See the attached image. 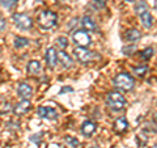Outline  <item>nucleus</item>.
<instances>
[{
  "instance_id": "8",
  "label": "nucleus",
  "mask_w": 157,
  "mask_h": 148,
  "mask_svg": "<svg viewBox=\"0 0 157 148\" xmlns=\"http://www.w3.org/2000/svg\"><path fill=\"white\" fill-rule=\"evenodd\" d=\"M30 101L29 100H22L20 101L16 106L13 107V113L16 115H24L25 113H28L29 110H30Z\"/></svg>"
},
{
  "instance_id": "14",
  "label": "nucleus",
  "mask_w": 157,
  "mask_h": 148,
  "mask_svg": "<svg viewBox=\"0 0 157 148\" xmlns=\"http://www.w3.org/2000/svg\"><path fill=\"white\" fill-rule=\"evenodd\" d=\"M127 127H128V123H127V119L124 117H121V118H118V119L114 122V130L117 132H124L127 130Z\"/></svg>"
},
{
  "instance_id": "1",
  "label": "nucleus",
  "mask_w": 157,
  "mask_h": 148,
  "mask_svg": "<svg viewBox=\"0 0 157 148\" xmlns=\"http://www.w3.org/2000/svg\"><path fill=\"white\" fill-rule=\"evenodd\" d=\"M58 16L52 11H42L38 16V25L42 29H51L56 25Z\"/></svg>"
},
{
  "instance_id": "12",
  "label": "nucleus",
  "mask_w": 157,
  "mask_h": 148,
  "mask_svg": "<svg viewBox=\"0 0 157 148\" xmlns=\"http://www.w3.org/2000/svg\"><path fill=\"white\" fill-rule=\"evenodd\" d=\"M81 24H82V26H84L85 32H96L97 30V25H96L94 20H93L92 17H89V16L82 17Z\"/></svg>"
},
{
  "instance_id": "2",
  "label": "nucleus",
  "mask_w": 157,
  "mask_h": 148,
  "mask_svg": "<svg viewBox=\"0 0 157 148\" xmlns=\"http://www.w3.org/2000/svg\"><path fill=\"white\" fill-rule=\"evenodd\" d=\"M106 103L113 110H121L124 107L126 100L119 92H110L106 96Z\"/></svg>"
},
{
  "instance_id": "20",
  "label": "nucleus",
  "mask_w": 157,
  "mask_h": 148,
  "mask_svg": "<svg viewBox=\"0 0 157 148\" xmlns=\"http://www.w3.org/2000/svg\"><path fill=\"white\" fill-rule=\"evenodd\" d=\"M55 43H56V46H58L59 49L64 50V49L68 46V39H67L66 37H58L56 41H55Z\"/></svg>"
},
{
  "instance_id": "16",
  "label": "nucleus",
  "mask_w": 157,
  "mask_h": 148,
  "mask_svg": "<svg viewBox=\"0 0 157 148\" xmlns=\"http://www.w3.org/2000/svg\"><path fill=\"white\" fill-rule=\"evenodd\" d=\"M41 63L38 60H30L28 63V72L29 73H33V75H36V73L41 72Z\"/></svg>"
},
{
  "instance_id": "22",
  "label": "nucleus",
  "mask_w": 157,
  "mask_h": 148,
  "mask_svg": "<svg viewBox=\"0 0 157 148\" xmlns=\"http://www.w3.org/2000/svg\"><path fill=\"white\" fill-rule=\"evenodd\" d=\"M106 6V0H92V7L96 9H102Z\"/></svg>"
},
{
  "instance_id": "3",
  "label": "nucleus",
  "mask_w": 157,
  "mask_h": 148,
  "mask_svg": "<svg viewBox=\"0 0 157 148\" xmlns=\"http://www.w3.org/2000/svg\"><path fill=\"white\" fill-rule=\"evenodd\" d=\"M114 84L118 88H121L122 91L128 92L134 88L135 81H134V79H132V76L128 75V73H118L114 77Z\"/></svg>"
},
{
  "instance_id": "32",
  "label": "nucleus",
  "mask_w": 157,
  "mask_h": 148,
  "mask_svg": "<svg viewBox=\"0 0 157 148\" xmlns=\"http://www.w3.org/2000/svg\"><path fill=\"white\" fill-rule=\"evenodd\" d=\"M37 2H42V0H37Z\"/></svg>"
},
{
  "instance_id": "10",
  "label": "nucleus",
  "mask_w": 157,
  "mask_h": 148,
  "mask_svg": "<svg viewBox=\"0 0 157 148\" xmlns=\"http://www.w3.org/2000/svg\"><path fill=\"white\" fill-rule=\"evenodd\" d=\"M56 58H58V60L60 62V64L64 67V68H71L72 64H73V62H72V58L68 55V54L66 51H59L56 54Z\"/></svg>"
},
{
  "instance_id": "28",
  "label": "nucleus",
  "mask_w": 157,
  "mask_h": 148,
  "mask_svg": "<svg viewBox=\"0 0 157 148\" xmlns=\"http://www.w3.org/2000/svg\"><path fill=\"white\" fill-rule=\"evenodd\" d=\"M4 28H6V21L3 18H0V30H3Z\"/></svg>"
},
{
  "instance_id": "19",
  "label": "nucleus",
  "mask_w": 157,
  "mask_h": 148,
  "mask_svg": "<svg viewBox=\"0 0 157 148\" xmlns=\"http://www.w3.org/2000/svg\"><path fill=\"white\" fill-rule=\"evenodd\" d=\"M28 43H29V41L24 37H16V39H14V47L16 49L25 47V46H28Z\"/></svg>"
},
{
  "instance_id": "25",
  "label": "nucleus",
  "mask_w": 157,
  "mask_h": 148,
  "mask_svg": "<svg viewBox=\"0 0 157 148\" xmlns=\"http://www.w3.org/2000/svg\"><path fill=\"white\" fill-rule=\"evenodd\" d=\"M66 143L68 146H71L72 148H75V147H77L80 143H78V140L77 139H75V138H72V136H67L66 138Z\"/></svg>"
},
{
  "instance_id": "15",
  "label": "nucleus",
  "mask_w": 157,
  "mask_h": 148,
  "mask_svg": "<svg viewBox=\"0 0 157 148\" xmlns=\"http://www.w3.org/2000/svg\"><path fill=\"white\" fill-rule=\"evenodd\" d=\"M139 17H140V21H141V24H143L144 28L149 29L152 26V24H153V18H152L151 13L148 11L144 12V13H141V14H139Z\"/></svg>"
},
{
  "instance_id": "7",
  "label": "nucleus",
  "mask_w": 157,
  "mask_h": 148,
  "mask_svg": "<svg viewBox=\"0 0 157 148\" xmlns=\"http://www.w3.org/2000/svg\"><path fill=\"white\" fill-rule=\"evenodd\" d=\"M37 113L39 117L45 118V119H56L58 118V111L50 106H39Z\"/></svg>"
},
{
  "instance_id": "31",
  "label": "nucleus",
  "mask_w": 157,
  "mask_h": 148,
  "mask_svg": "<svg viewBox=\"0 0 157 148\" xmlns=\"http://www.w3.org/2000/svg\"><path fill=\"white\" fill-rule=\"evenodd\" d=\"M155 7L157 8V0H156V2H155Z\"/></svg>"
},
{
  "instance_id": "30",
  "label": "nucleus",
  "mask_w": 157,
  "mask_h": 148,
  "mask_svg": "<svg viewBox=\"0 0 157 148\" xmlns=\"http://www.w3.org/2000/svg\"><path fill=\"white\" fill-rule=\"evenodd\" d=\"M149 148H157V144H153L152 147H149Z\"/></svg>"
},
{
  "instance_id": "29",
  "label": "nucleus",
  "mask_w": 157,
  "mask_h": 148,
  "mask_svg": "<svg viewBox=\"0 0 157 148\" xmlns=\"http://www.w3.org/2000/svg\"><path fill=\"white\" fill-rule=\"evenodd\" d=\"M123 2H128V3H131V2H135V0H123Z\"/></svg>"
},
{
  "instance_id": "6",
  "label": "nucleus",
  "mask_w": 157,
  "mask_h": 148,
  "mask_svg": "<svg viewBox=\"0 0 157 148\" xmlns=\"http://www.w3.org/2000/svg\"><path fill=\"white\" fill-rule=\"evenodd\" d=\"M73 55L81 63H89L90 60L94 59V53L86 50L85 47H76L75 50H73Z\"/></svg>"
},
{
  "instance_id": "21",
  "label": "nucleus",
  "mask_w": 157,
  "mask_h": 148,
  "mask_svg": "<svg viewBox=\"0 0 157 148\" xmlns=\"http://www.w3.org/2000/svg\"><path fill=\"white\" fill-rule=\"evenodd\" d=\"M152 55H153V49H152V47H147L145 50L141 53V59H144V60H148L149 58H152Z\"/></svg>"
},
{
  "instance_id": "9",
  "label": "nucleus",
  "mask_w": 157,
  "mask_h": 148,
  "mask_svg": "<svg viewBox=\"0 0 157 148\" xmlns=\"http://www.w3.org/2000/svg\"><path fill=\"white\" fill-rule=\"evenodd\" d=\"M17 93H18V96L24 98V100H29V98L32 97V93H33V89H32V87L29 85V84L26 83H21L18 85L17 88Z\"/></svg>"
},
{
  "instance_id": "26",
  "label": "nucleus",
  "mask_w": 157,
  "mask_h": 148,
  "mask_svg": "<svg viewBox=\"0 0 157 148\" xmlns=\"http://www.w3.org/2000/svg\"><path fill=\"white\" fill-rule=\"evenodd\" d=\"M134 50H135V46H127V47H124V49H123V53L128 55V53H132Z\"/></svg>"
},
{
  "instance_id": "18",
  "label": "nucleus",
  "mask_w": 157,
  "mask_h": 148,
  "mask_svg": "<svg viewBox=\"0 0 157 148\" xmlns=\"http://www.w3.org/2000/svg\"><path fill=\"white\" fill-rule=\"evenodd\" d=\"M148 11V6H147V3L145 2H137L136 3V6H135V12L137 13V14H141V13H144V12H147Z\"/></svg>"
},
{
  "instance_id": "11",
  "label": "nucleus",
  "mask_w": 157,
  "mask_h": 148,
  "mask_svg": "<svg viewBox=\"0 0 157 148\" xmlns=\"http://www.w3.org/2000/svg\"><path fill=\"white\" fill-rule=\"evenodd\" d=\"M46 63H47V66L50 67V68H54L56 64V60H58V58H56V51H55V49L54 47H50V49H47L46 50Z\"/></svg>"
},
{
  "instance_id": "23",
  "label": "nucleus",
  "mask_w": 157,
  "mask_h": 148,
  "mask_svg": "<svg viewBox=\"0 0 157 148\" xmlns=\"http://www.w3.org/2000/svg\"><path fill=\"white\" fill-rule=\"evenodd\" d=\"M147 66H139V67H135L134 68V73L137 76H144L145 75V72H147Z\"/></svg>"
},
{
  "instance_id": "27",
  "label": "nucleus",
  "mask_w": 157,
  "mask_h": 148,
  "mask_svg": "<svg viewBox=\"0 0 157 148\" xmlns=\"http://www.w3.org/2000/svg\"><path fill=\"white\" fill-rule=\"evenodd\" d=\"M64 92H72V88H71V87H64V88H63V89L60 91V95H63Z\"/></svg>"
},
{
  "instance_id": "24",
  "label": "nucleus",
  "mask_w": 157,
  "mask_h": 148,
  "mask_svg": "<svg viewBox=\"0 0 157 148\" xmlns=\"http://www.w3.org/2000/svg\"><path fill=\"white\" fill-rule=\"evenodd\" d=\"M17 0H0V4L4 8H12L13 6H16Z\"/></svg>"
},
{
  "instance_id": "4",
  "label": "nucleus",
  "mask_w": 157,
  "mask_h": 148,
  "mask_svg": "<svg viewBox=\"0 0 157 148\" xmlns=\"http://www.w3.org/2000/svg\"><path fill=\"white\" fill-rule=\"evenodd\" d=\"M12 20L14 21V25L20 29H22V30H28V29H30L33 26L32 18L24 13H14L12 16Z\"/></svg>"
},
{
  "instance_id": "17",
  "label": "nucleus",
  "mask_w": 157,
  "mask_h": 148,
  "mask_svg": "<svg viewBox=\"0 0 157 148\" xmlns=\"http://www.w3.org/2000/svg\"><path fill=\"white\" fill-rule=\"evenodd\" d=\"M140 37H141V33L137 30V29H130V30H127V33H126V39L127 41H131V42L140 39Z\"/></svg>"
},
{
  "instance_id": "13",
  "label": "nucleus",
  "mask_w": 157,
  "mask_h": 148,
  "mask_svg": "<svg viewBox=\"0 0 157 148\" xmlns=\"http://www.w3.org/2000/svg\"><path fill=\"white\" fill-rule=\"evenodd\" d=\"M94 131H96V125H94V122H92V121H85L84 123H82V126H81V132L84 134L85 136H90L94 134Z\"/></svg>"
},
{
  "instance_id": "5",
  "label": "nucleus",
  "mask_w": 157,
  "mask_h": 148,
  "mask_svg": "<svg viewBox=\"0 0 157 148\" xmlns=\"http://www.w3.org/2000/svg\"><path fill=\"white\" fill-rule=\"evenodd\" d=\"M72 38H73V42H75L78 47H85L86 49L92 42L90 36L85 30H76L75 33H73Z\"/></svg>"
}]
</instances>
